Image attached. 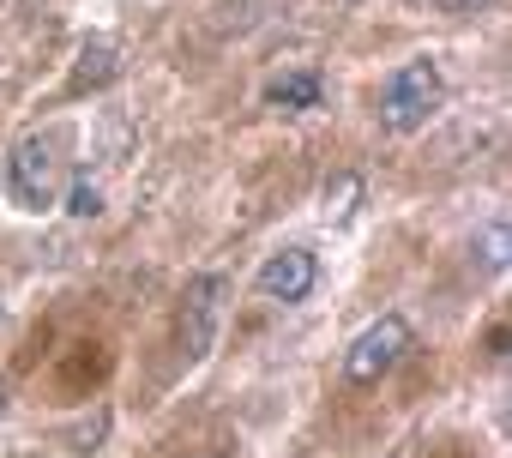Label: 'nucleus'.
Masks as SVG:
<instances>
[{
	"label": "nucleus",
	"instance_id": "nucleus-10",
	"mask_svg": "<svg viewBox=\"0 0 512 458\" xmlns=\"http://www.w3.org/2000/svg\"><path fill=\"white\" fill-rule=\"evenodd\" d=\"M434 7H446V13H482L488 0H434Z\"/></svg>",
	"mask_w": 512,
	"mask_h": 458
},
{
	"label": "nucleus",
	"instance_id": "nucleus-8",
	"mask_svg": "<svg viewBox=\"0 0 512 458\" xmlns=\"http://www.w3.org/2000/svg\"><path fill=\"white\" fill-rule=\"evenodd\" d=\"M73 217H97L103 211V199H97V187L91 181H73V205H67Z\"/></svg>",
	"mask_w": 512,
	"mask_h": 458
},
{
	"label": "nucleus",
	"instance_id": "nucleus-5",
	"mask_svg": "<svg viewBox=\"0 0 512 458\" xmlns=\"http://www.w3.org/2000/svg\"><path fill=\"white\" fill-rule=\"evenodd\" d=\"M314 254L308 248H278L266 266H260V278H253V290H260L266 302H302L308 290H314Z\"/></svg>",
	"mask_w": 512,
	"mask_h": 458
},
{
	"label": "nucleus",
	"instance_id": "nucleus-11",
	"mask_svg": "<svg viewBox=\"0 0 512 458\" xmlns=\"http://www.w3.org/2000/svg\"><path fill=\"white\" fill-rule=\"evenodd\" d=\"M350 7H356V0H350Z\"/></svg>",
	"mask_w": 512,
	"mask_h": 458
},
{
	"label": "nucleus",
	"instance_id": "nucleus-4",
	"mask_svg": "<svg viewBox=\"0 0 512 458\" xmlns=\"http://www.w3.org/2000/svg\"><path fill=\"white\" fill-rule=\"evenodd\" d=\"M223 296H229V278H217V272H199V278L187 284V296H181V356H187V362H199V356L211 350Z\"/></svg>",
	"mask_w": 512,
	"mask_h": 458
},
{
	"label": "nucleus",
	"instance_id": "nucleus-1",
	"mask_svg": "<svg viewBox=\"0 0 512 458\" xmlns=\"http://www.w3.org/2000/svg\"><path fill=\"white\" fill-rule=\"evenodd\" d=\"M440 91H446V85H440V67H434L428 55L392 67V73H386V91H380V121H386V133H416V127L434 115Z\"/></svg>",
	"mask_w": 512,
	"mask_h": 458
},
{
	"label": "nucleus",
	"instance_id": "nucleus-9",
	"mask_svg": "<svg viewBox=\"0 0 512 458\" xmlns=\"http://www.w3.org/2000/svg\"><path fill=\"white\" fill-rule=\"evenodd\" d=\"M488 266H494V272H506V223H494V229H488Z\"/></svg>",
	"mask_w": 512,
	"mask_h": 458
},
{
	"label": "nucleus",
	"instance_id": "nucleus-7",
	"mask_svg": "<svg viewBox=\"0 0 512 458\" xmlns=\"http://www.w3.org/2000/svg\"><path fill=\"white\" fill-rule=\"evenodd\" d=\"M320 97H326V85H320V73H284V79H272L266 85V103L272 109H284V115H296V109H320Z\"/></svg>",
	"mask_w": 512,
	"mask_h": 458
},
{
	"label": "nucleus",
	"instance_id": "nucleus-2",
	"mask_svg": "<svg viewBox=\"0 0 512 458\" xmlns=\"http://www.w3.org/2000/svg\"><path fill=\"white\" fill-rule=\"evenodd\" d=\"M55 187H61V157L43 133H25L13 151H7V199L19 211H49L55 205Z\"/></svg>",
	"mask_w": 512,
	"mask_h": 458
},
{
	"label": "nucleus",
	"instance_id": "nucleus-6",
	"mask_svg": "<svg viewBox=\"0 0 512 458\" xmlns=\"http://www.w3.org/2000/svg\"><path fill=\"white\" fill-rule=\"evenodd\" d=\"M115 73H121V49H115L109 37H97V43H85V49H79V67H73V91H103Z\"/></svg>",
	"mask_w": 512,
	"mask_h": 458
},
{
	"label": "nucleus",
	"instance_id": "nucleus-3",
	"mask_svg": "<svg viewBox=\"0 0 512 458\" xmlns=\"http://www.w3.org/2000/svg\"><path fill=\"white\" fill-rule=\"evenodd\" d=\"M410 344H416L410 320H404V314H380V320L344 350V380H350V386H374V380H386V374L410 356Z\"/></svg>",
	"mask_w": 512,
	"mask_h": 458
}]
</instances>
